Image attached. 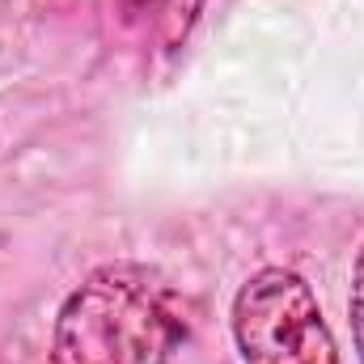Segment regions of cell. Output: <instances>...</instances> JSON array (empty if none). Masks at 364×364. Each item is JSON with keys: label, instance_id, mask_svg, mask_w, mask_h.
<instances>
[{"label": "cell", "instance_id": "1", "mask_svg": "<svg viewBox=\"0 0 364 364\" xmlns=\"http://www.w3.org/2000/svg\"><path fill=\"white\" fill-rule=\"evenodd\" d=\"M191 335L186 301L144 263H106L60 305L51 364H170Z\"/></svg>", "mask_w": 364, "mask_h": 364}, {"label": "cell", "instance_id": "2", "mask_svg": "<svg viewBox=\"0 0 364 364\" xmlns=\"http://www.w3.org/2000/svg\"><path fill=\"white\" fill-rule=\"evenodd\" d=\"M233 339L246 364H339L314 288L284 267H263L237 288Z\"/></svg>", "mask_w": 364, "mask_h": 364}, {"label": "cell", "instance_id": "3", "mask_svg": "<svg viewBox=\"0 0 364 364\" xmlns=\"http://www.w3.org/2000/svg\"><path fill=\"white\" fill-rule=\"evenodd\" d=\"M199 4L203 0H123V13L127 17H144L153 30L166 34V43H178L182 34L191 30Z\"/></svg>", "mask_w": 364, "mask_h": 364}, {"label": "cell", "instance_id": "4", "mask_svg": "<svg viewBox=\"0 0 364 364\" xmlns=\"http://www.w3.org/2000/svg\"><path fill=\"white\" fill-rule=\"evenodd\" d=\"M348 309H352V343H356V352L364 360V246L356 255V267H352V301H348Z\"/></svg>", "mask_w": 364, "mask_h": 364}]
</instances>
